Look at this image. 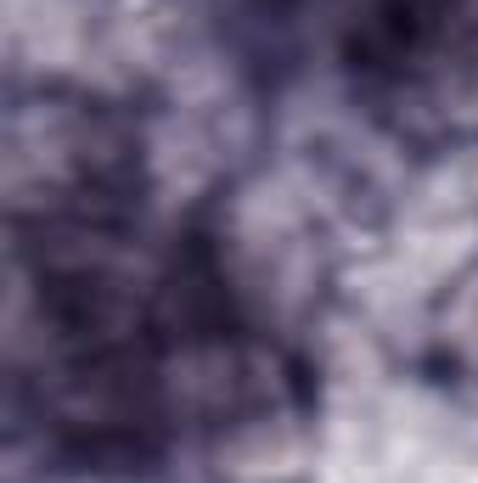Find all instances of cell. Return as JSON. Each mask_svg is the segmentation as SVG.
Instances as JSON below:
<instances>
[{"instance_id": "1", "label": "cell", "mask_w": 478, "mask_h": 483, "mask_svg": "<svg viewBox=\"0 0 478 483\" xmlns=\"http://www.w3.org/2000/svg\"><path fill=\"white\" fill-rule=\"evenodd\" d=\"M68 326H74V331H79V326H84V309H79V315H68ZM90 326H96V331H101V326H107V309H101V304H90Z\"/></svg>"}]
</instances>
